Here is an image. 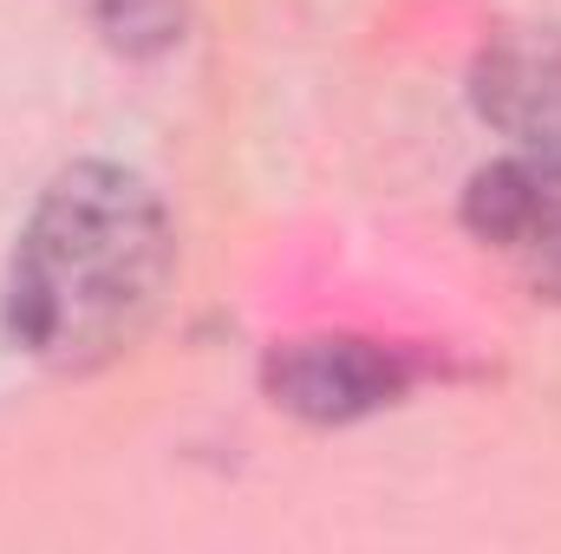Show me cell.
Wrapping results in <instances>:
<instances>
[{
  "mask_svg": "<svg viewBox=\"0 0 561 554\" xmlns=\"http://www.w3.org/2000/svg\"><path fill=\"white\" fill-rule=\"evenodd\" d=\"M176 275V229L138 170L79 157L26 209L7 262V333L46 372L131 353Z\"/></svg>",
  "mask_w": 561,
  "mask_h": 554,
  "instance_id": "obj_1",
  "label": "cell"
},
{
  "mask_svg": "<svg viewBox=\"0 0 561 554\" xmlns=\"http://www.w3.org/2000/svg\"><path fill=\"white\" fill-rule=\"evenodd\" d=\"M419 359L405 346L366 339V333H300L280 339L262 359V392L268 405L300 424H359V417L386 412L412 392Z\"/></svg>",
  "mask_w": 561,
  "mask_h": 554,
  "instance_id": "obj_3",
  "label": "cell"
},
{
  "mask_svg": "<svg viewBox=\"0 0 561 554\" xmlns=\"http://www.w3.org/2000/svg\"><path fill=\"white\" fill-rule=\"evenodd\" d=\"M470 105L510 150L561 157V26H510L470 66Z\"/></svg>",
  "mask_w": 561,
  "mask_h": 554,
  "instance_id": "obj_4",
  "label": "cell"
},
{
  "mask_svg": "<svg viewBox=\"0 0 561 554\" xmlns=\"http://www.w3.org/2000/svg\"><path fill=\"white\" fill-rule=\"evenodd\" d=\"M72 7L125 59H157L183 46V26H190V0H72Z\"/></svg>",
  "mask_w": 561,
  "mask_h": 554,
  "instance_id": "obj_5",
  "label": "cell"
},
{
  "mask_svg": "<svg viewBox=\"0 0 561 554\" xmlns=\"http://www.w3.org/2000/svg\"><path fill=\"white\" fill-rule=\"evenodd\" d=\"M463 229L523 293L561 307V157H490L463 183Z\"/></svg>",
  "mask_w": 561,
  "mask_h": 554,
  "instance_id": "obj_2",
  "label": "cell"
}]
</instances>
